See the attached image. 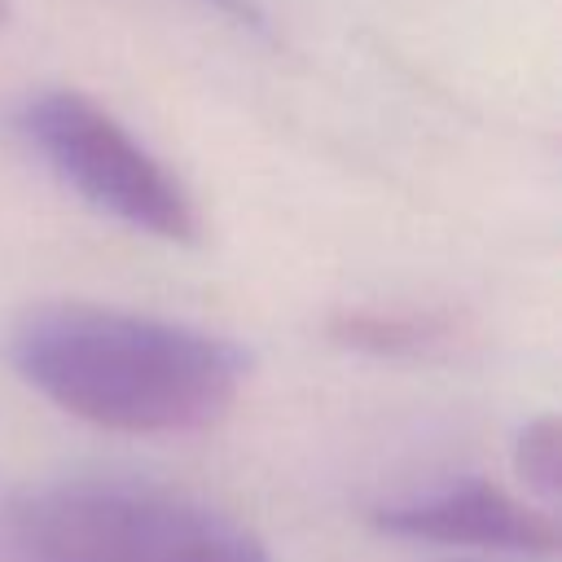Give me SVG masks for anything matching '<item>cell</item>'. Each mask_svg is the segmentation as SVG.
I'll use <instances>...</instances> for the list:
<instances>
[{
  "label": "cell",
  "mask_w": 562,
  "mask_h": 562,
  "mask_svg": "<svg viewBox=\"0 0 562 562\" xmlns=\"http://www.w3.org/2000/svg\"><path fill=\"white\" fill-rule=\"evenodd\" d=\"M13 562H272L220 509L136 479H57L4 514Z\"/></svg>",
  "instance_id": "7a4b0ae2"
},
{
  "label": "cell",
  "mask_w": 562,
  "mask_h": 562,
  "mask_svg": "<svg viewBox=\"0 0 562 562\" xmlns=\"http://www.w3.org/2000/svg\"><path fill=\"white\" fill-rule=\"evenodd\" d=\"M13 373L53 408L114 435H193L241 395V342L154 312L57 299L9 329Z\"/></svg>",
  "instance_id": "6da1fadb"
},
{
  "label": "cell",
  "mask_w": 562,
  "mask_h": 562,
  "mask_svg": "<svg viewBox=\"0 0 562 562\" xmlns=\"http://www.w3.org/2000/svg\"><path fill=\"white\" fill-rule=\"evenodd\" d=\"M0 18H4V0H0Z\"/></svg>",
  "instance_id": "9c48e42d"
},
{
  "label": "cell",
  "mask_w": 562,
  "mask_h": 562,
  "mask_svg": "<svg viewBox=\"0 0 562 562\" xmlns=\"http://www.w3.org/2000/svg\"><path fill=\"white\" fill-rule=\"evenodd\" d=\"M373 527L395 540L470 549L492 558H553V514L492 479H452L373 509Z\"/></svg>",
  "instance_id": "277c9868"
},
{
  "label": "cell",
  "mask_w": 562,
  "mask_h": 562,
  "mask_svg": "<svg viewBox=\"0 0 562 562\" xmlns=\"http://www.w3.org/2000/svg\"><path fill=\"white\" fill-rule=\"evenodd\" d=\"M558 470H562V426L553 413H536L514 435V474L527 487V501L553 509L558 501Z\"/></svg>",
  "instance_id": "8992f818"
},
{
  "label": "cell",
  "mask_w": 562,
  "mask_h": 562,
  "mask_svg": "<svg viewBox=\"0 0 562 562\" xmlns=\"http://www.w3.org/2000/svg\"><path fill=\"white\" fill-rule=\"evenodd\" d=\"M452 562H496V558H452Z\"/></svg>",
  "instance_id": "ba28073f"
},
{
  "label": "cell",
  "mask_w": 562,
  "mask_h": 562,
  "mask_svg": "<svg viewBox=\"0 0 562 562\" xmlns=\"http://www.w3.org/2000/svg\"><path fill=\"white\" fill-rule=\"evenodd\" d=\"M329 338L364 356H426L452 342V321L417 307H351L329 316Z\"/></svg>",
  "instance_id": "5b68a950"
},
{
  "label": "cell",
  "mask_w": 562,
  "mask_h": 562,
  "mask_svg": "<svg viewBox=\"0 0 562 562\" xmlns=\"http://www.w3.org/2000/svg\"><path fill=\"white\" fill-rule=\"evenodd\" d=\"M189 4H198V9H206V13H215V18H224L228 26H237V31H246V35H259V40L272 31V22H268V13H263L259 0H189Z\"/></svg>",
  "instance_id": "52a82bcc"
},
{
  "label": "cell",
  "mask_w": 562,
  "mask_h": 562,
  "mask_svg": "<svg viewBox=\"0 0 562 562\" xmlns=\"http://www.w3.org/2000/svg\"><path fill=\"white\" fill-rule=\"evenodd\" d=\"M13 127L26 149L92 211L171 246L202 237L198 202L184 180L97 97L79 88H40L18 101Z\"/></svg>",
  "instance_id": "3957f363"
}]
</instances>
